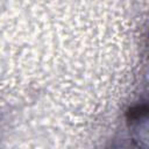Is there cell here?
<instances>
[{
  "mask_svg": "<svg viewBox=\"0 0 149 149\" xmlns=\"http://www.w3.org/2000/svg\"><path fill=\"white\" fill-rule=\"evenodd\" d=\"M148 108L146 105H137L134 106L133 108L129 109V112L127 113V119L130 122H135V121H140L141 119H143L147 115Z\"/></svg>",
  "mask_w": 149,
  "mask_h": 149,
  "instance_id": "1",
  "label": "cell"
}]
</instances>
